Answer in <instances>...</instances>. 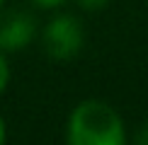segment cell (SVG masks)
Returning <instances> with one entry per match:
<instances>
[{"label": "cell", "mask_w": 148, "mask_h": 145, "mask_svg": "<svg viewBox=\"0 0 148 145\" xmlns=\"http://www.w3.org/2000/svg\"><path fill=\"white\" fill-rule=\"evenodd\" d=\"M68 145H126L124 121L109 104L100 99H85L71 111Z\"/></svg>", "instance_id": "6da1fadb"}, {"label": "cell", "mask_w": 148, "mask_h": 145, "mask_svg": "<svg viewBox=\"0 0 148 145\" xmlns=\"http://www.w3.org/2000/svg\"><path fill=\"white\" fill-rule=\"evenodd\" d=\"M85 44V29L73 15H56L44 29V51L53 60H71Z\"/></svg>", "instance_id": "7a4b0ae2"}, {"label": "cell", "mask_w": 148, "mask_h": 145, "mask_svg": "<svg viewBox=\"0 0 148 145\" xmlns=\"http://www.w3.org/2000/svg\"><path fill=\"white\" fill-rule=\"evenodd\" d=\"M36 36L34 17L27 12H10L0 20V51H20Z\"/></svg>", "instance_id": "3957f363"}, {"label": "cell", "mask_w": 148, "mask_h": 145, "mask_svg": "<svg viewBox=\"0 0 148 145\" xmlns=\"http://www.w3.org/2000/svg\"><path fill=\"white\" fill-rule=\"evenodd\" d=\"M8 82H10V65H8V60L0 56V94L5 92Z\"/></svg>", "instance_id": "277c9868"}, {"label": "cell", "mask_w": 148, "mask_h": 145, "mask_svg": "<svg viewBox=\"0 0 148 145\" xmlns=\"http://www.w3.org/2000/svg\"><path fill=\"white\" fill-rule=\"evenodd\" d=\"M80 3V7H85V10H100L107 5V0H78Z\"/></svg>", "instance_id": "5b68a950"}, {"label": "cell", "mask_w": 148, "mask_h": 145, "mask_svg": "<svg viewBox=\"0 0 148 145\" xmlns=\"http://www.w3.org/2000/svg\"><path fill=\"white\" fill-rule=\"evenodd\" d=\"M34 5H39V7H44V10H51V7H58L63 0H32Z\"/></svg>", "instance_id": "8992f818"}, {"label": "cell", "mask_w": 148, "mask_h": 145, "mask_svg": "<svg viewBox=\"0 0 148 145\" xmlns=\"http://www.w3.org/2000/svg\"><path fill=\"white\" fill-rule=\"evenodd\" d=\"M136 145H148V123L138 131V136H136Z\"/></svg>", "instance_id": "52a82bcc"}, {"label": "cell", "mask_w": 148, "mask_h": 145, "mask_svg": "<svg viewBox=\"0 0 148 145\" xmlns=\"http://www.w3.org/2000/svg\"><path fill=\"white\" fill-rule=\"evenodd\" d=\"M5 138H8V128H5V121L0 116V145H5Z\"/></svg>", "instance_id": "ba28073f"}, {"label": "cell", "mask_w": 148, "mask_h": 145, "mask_svg": "<svg viewBox=\"0 0 148 145\" xmlns=\"http://www.w3.org/2000/svg\"><path fill=\"white\" fill-rule=\"evenodd\" d=\"M0 7H3V0H0Z\"/></svg>", "instance_id": "9c48e42d"}]
</instances>
